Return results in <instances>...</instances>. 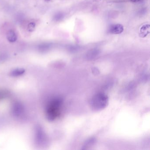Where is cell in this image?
I'll return each instance as SVG.
<instances>
[{"label": "cell", "instance_id": "obj_8", "mask_svg": "<svg viewBox=\"0 0 150 150\" xmlns=\"http://www.w3.org/2000/svg\"><path fill=\"white\" fill-rule=\"evenodd\" d=\"M24 71L23 70V69H17V70L14 71L13 73L14 75L18 76V75H20L21 74H22L23 73H24Z\"/></svg>", "mask_w": 150, "mask_h": 150}, {"label": "cell", "instance_id": "obj_7", "mask_svg": "<svg viewBox=\"0 0 150 150\" xmlns=\"http://www.w3.org/2000/svg\"><path fill=\"white\" fill-rule=\"evenodd\" d=\"M63 17H64V16H63V14L61 13H58L55 15L54 16V21H59L63 19Z\"/></svg>", "mask_w": 150, "mask_h": 150}, {"label": "cell", "instance_id": "obj_10", "mask_svg": "<svg viewBox=\"0 0 150 150\" xmlns=\"http://www.w3.org/2000/svg\"><path fill=\"white\" fill-rule=\"evenodd\" d=\"M45 1H51V0H45Z\"/></svg>", "mask_w": 150, "mask_h": 150}, {"label": "cell", "instance_id": "obj_6", "mask_svg": "<svg viewBox=\"0 0 150 150\" xmlns=\"http://www.w3.org/2000/svg\"><path fill=\"white\" fill-rule=\"evenodd\" d=\"M36 25L35 23L34 22H30L29 23L28 25V31L29 32H33L34 31V30L35 29V28Z\"/></svg>", "mask_w": 150, "mask_h": 150}, {"label": "cell", "instance_id": "obj_3", "mask_svg": "<svg viewBox=\"0 0 150 150\" xmlns=\"http://www.w3.org/2000/svg\"><path fill=\"white\" fill-rule=\"evenodd\" d=\"M124 30V27L120 24L112 25L109 28L110 33L114 35H119L122 33Z\"/></svg>", "mask_w": 150, "mask_h": 150}, {"label": "cell", "instance_id": "obj_5", "mask_svg": "<svg viewBox=\"0 0 150 150\" xmlns=\"http://www.w3.org/2000/svg\"><path fill=\"white\" fill-rule=\"evenodd\" d=\"M7 38L10 42H15L17 39V35L14 30H9L7 34Z\"/></svg>", "mask_w": 150, "mask_h": 150}, {"label": "cell", "instance_id": "obj_9", "mask_svg": "<svg viewBox=\"0 0 150 150\" xmlns=\"http://www.w3.org/2000/svg\"><path fill=\"white\" fill-rule=\"evenodd\" d=\"M144 0H130V1L134 3H139V2H142L144 1Z\"/></svg>", "mask_w": 150, "mask_h": 150}, {"label": "cell", "instance_id": "obj_2", "mask_svg": "<svg viewBox=\"0 0 150 150\" xmlns=\"http://www.w3.org/2000/svg\"><path fill=\"white\" fill-rule=\"evenodd\" d=\"M108 98L103 93H99L93 96L90 102V105L94 110L99 111L106 108L108 105Z\"/></svg>", "mask_w": 150, "mask_h": 150}, {"label": "cell", "instance_id": "obj_1", "mask_svg": "<svg viewBox=\"0 0 150 150\" xmlns=\"http://www.w3.org/2000/svg\"><path fill=\"white\" fill-rule=\"evenodd\" d=\"M63 104V100L60 98H55L51 101L47 109L48 119L53 121L59 115Z\"/></svg>", "mask_w": 150, "mask_h": 150}, {"label": "cell", "instance_id": "obj_4", "mask_svg": "<svg viewBox=\"0 0 150 150\" xmlns=\"http://www.w3.org/2000/svg\"><path fill=\"white\" fill-rule=\"evenodd\" d=\"M150 26L149 24H145L143 25L140 28L139 31V36L141 38H145L150 34Z\"/></svg>", "mask_w": 150, "mask_h": 150}]
</instances>
